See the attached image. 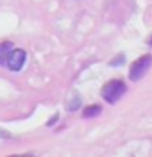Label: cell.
<instances>
[{
	"label": "cell",
	"mask_w": 152,
	"mask_h": 157,
	"mask_svg": "<svg viewBox=\"0 0 152 157\" xmlns=\"http://www.w3.org/2000/svg\"><path fill=\"white\" fill-rule=\"evenodd\" d=\"M12 49H13L12 43H2L0 44V66H5V64H7L8 54H10Z\"/></svg>",
	"instance_id": "4"
},
{
	"label": "cell",
	"mask_w": 152,
	"mask_h": 157,
	"mask_svg": "<svg viewBox=\"0 0 152 157\" xmlns=\"http://www.w3.org/2000/svg\"><path fill=\"white\" fill-rule=\"evenodd\" d=\"M124 92H126L124 82H121V80H111V82H108V83L103 85L101 97L105 98V101H108V103H116L123 95H124Z\"/></svg>",
	"instance_id": "1"
},
{
	"label": "cell",
	"mask_w": 152,
	"mask_h": 157,
	"mask_svg": "<svg viewBox=\"0 0 152 157\" xmlns=\"http://www.w3.org/2000/svg\"><path fill=\"white\" fill-rule=\"evenodd\" d=\"M25 61H26V52L23 49H12L7 59V67L13 72H18L21 71Z\"/></svg>",
	"instance_id": "3"
},
{
	"label": "cell",
	"mask_w": 152,
	"mask_h": 157,
	"mask_svg": "<svg viewBox=\"0 0 152 157\" xmlns=\"http://www.w3.org/2000/svg\"><path fill=\"white\" fill-rule=\"evenodd\" d=\"M121 62H124V56H123V54L120 56V59H118V57L113 59V61L110 62V66H116V64H121Z\"/></svg>",
	"instance_id": "7"
},
{
	"label": "cell",
	"mask_w": 152,
	"mask_h": 157,
	"mask_svg": "<svg viewBox=\"0 0 152 157\" xmlns=\"http://www.w3.org/2000/svg\"><path fill=\"white\" fill-rule=\"evenodd\" d=\"M78 106H80V97H78L77 93H74L72 100L67 103V110L69 111H75V110H78Z\"/></svg>",
	"instance_id": "6"
},
{
	"label": "cell",
	"mask_w": 152,
	"mask_h": 157,
	"mask_svg": "<svg viewBox=\"0 0 152 157\" xmlns=\"http://www.w3.org/2000/svg\"><path fill=\"white\" fill-rule=\"evenodd\" d=\"M57 118H59L57 115H54V116H52V120H49V121L46 123V124H48V126H52V124H54V123H56V121H57Z\"/></svg>",
	"instance_id": "8"
},
{
	"label": "cell",
	"mask_w": 152,
	"mask_h": 157,
	"mask_svg": "<svg viewBox=\"0 0 152 157\" xmlns=\"http://www.w3.org/2000/svg\"><path fill=\"white\" fill-rule=\"evenodd\" d=\"M101 113V106L98 105H92V106H87L83 110V118H95Z\"/></svg>",
	"instance_id": "5"
},
{
	"label": "cell",
	"mask_w": 152,
	"mask_h": 157,
	"mask_svg": "<svg viewBox=\"0 0 152 157\" xmlns=\"http://www.w3.org/2000/svg\"><path fill=\"white\" fill-rule=\"evenodd\" d=\"M152 66V56L146 54V56L139 57L137 61H134L131 64V69H129V78L132 82H137L144 77V74L150 69Z\"/></svg>",
	"instance_id": "2"
},
{
	"label": "cell",
	"mask_w": 152,
	"mask_h": 157,
	"mask_svg": "<svg viewBox=\"0 0 152 157\" xmlns=\"http://www.w3.org/2000/svg\"><path fill=\"white\" fill-rule=\"evenodd\" d=\"M149 44H150V46H152V38H150V41H149Z\"/></svg>",
	"instance_id": "9"
}]
</instances>
